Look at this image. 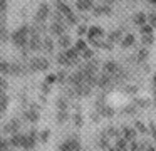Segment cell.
<instances>
[{"mask_svg":"<svg viewBox=\"0 0 156 151\" xmlns=\"http://www.w3.org/2000/svg\"><path fill=\"white\" fill-rule=\"evenodd\" d=\"M49 13H51V7H49V3H41L37 9V20L39 22H44L45 19L49 17Z\"/></svg>","mask_w":156,"mask_h":151,"instance_id":"6da1fadb","label":"cell"},{"mask_svg":"<svg viewBox=\"0 0 156 151\" xmlns=\"http://www.w3.org/2000/svg\"><path fill=\"white\" fill-rule=\"evenodd\" d=\"M76 7H77L79 12H87V10L94 9V0H77Z\"/></svg>","mask_w":156,"mask_h":151,"instance_id":"7a4b0ae2","label":"cell"},{"mask_svg":"<svg viewBox=\"0 0 156 151\" xmlns=\"http://www.w3.org/2000/svg\"><path fill=\"white\" fill-rule=\"evenodd\" d=\"M92 10H94V15H109V13L112 12L111 7H109V5H102V3H101V5H94V9H92Z\"/></svg>","mask_w":156,"mask_h":151,"instance_id":"3957f363","label":"cell"},{"mask_svg":"<svg viewBox=\"0 0 156 151\" xmlns=\"http://www.w3.org/2000/svg\"><path fill=\"white\" fill-rule=\"evenodd\" d=\"M133 20H134V23L136 25H144V22H146V15L143 12H136L134 15H133Z\"/></svg>","mask_w":156,"mask_h":151,"instance_id":"277c9868","label":"cell"},{"mask_svg":"<svg viewBox=\"0 0 156 151\" xmlns=\"http://www.w3.org/2000/svg\"><path fill=\"white\" fill-rule=\"evenodd\" d=\"M51 30H52L54 34H61L62 30H64V27H62V23H61V22H54V23L51 25Z\"/></svg>","mask_w":156,"mask_h":151,"instance_id":"5b68a950","label":"cell"},{"mask_svg":"<svg viewBox=\"0 0 156 151\" xmlns=\"http://www.w3.org/2000/svg\"><path fill=\"white\" fill-rule=\"evenodd\" d=\"M141 32L144 34V35H153V27L148 25V23H144V25H141Z\"/></svg>","mask_w":156,"mask_h":151,"instance_id":"8992f818","label":"cell"},{"mask_svg":"<svg viewBox=\"0 0 156 151\" xmlns=\"http://www.w3.org/2000/svg\"><path fill=\"white\" fill-rule=\"evenodd\" d=\"M133 42H134V37L129 34V35L124 37V40H122V45H124V47H129V45H133Z\"/></svg>","mask_w":156,"mask_h":151,"instance_id":"52a82bcc","label":"cell"},{"mask_svg":"<svg viewBox=\"0 0 156 151\" xmlns=\"http://www.w3.org/2000/svg\"><path fill=\"white\" fill-rule=\"evenodd\" d=\"M9 7V0H0V13H5Z\"/></svg>","mask_w":156,"mask_h":151,"instance_id":"ba28073f","label":"cell"},{"mask_svg":"<svg viewBox=\"0 0 156 151\" xmlns=\"http://www.w3.org/2000/svg\"><path fill=\"white\" fill-rule=\"evenodd\" d=\"M149 25H151L153 29H156V12L149 13Z\"/></svg>","mask_w":156,"mask_h":151,"instance_id":"9c48e42d","label":"cell"},{"mask_svg":"<svg viewBox=\"0 0 156 151\" xmlns=\"http://www.w3.org/2000/svg\"><path fill=\"white\" fill-rule=\"evenodd\" d=\"M98 34H99V35H102V30L101 29H98V27H92V29L91 30H89V35H98Z\"/></svg>","mask_w":156,"mask_h":151,"instance_id":"30bf717a","label":"cell"},{"mask_svg":"<svg viewBox=\"0 0 156 151\" xmlns=\"http://www.w3.org/2000/svg\"><path fill=\"white\" fill-rule=\"evenodd\" d=\"M143 42H144V44H151L153 42V35H144V37H143Z\"/></svg>","mask_w":156,"mask_h":151,"instance_id":"8fae6325","label":"cell"},{"mask_svg":"<svg viewBox=\"0 0 156 151\" xmlns=\"http://www.w3.org/2000/svg\"><path fill=\"white\" fill-rule=\"evenodd\" d=\"M67 44H69V37L67 35L61 37V45H67Z\"/></svg>","mask_w":156,"mask_h":151,"instance_id":"7c38bea8","label":"cell"},{"mask_svg":"<svg viewBox=\"0 0 156 151\" xmlns=\"http://www.w3.org/2000/svg\"><path fill=\"white\" fill-rule=\"evenodd\" d=\"M86 32V27L82 25V27H79V34H84Z\"/></svg>","mask_w":156,"mask_h":151,"instance_id":"4fadbf2b","label":"cell"},{"mask_svg":"<svg viewBox=\"0 0 156 151\" xmlns=\"http://www.w3.org/2000/svg\"><path fill=\"white\" fill-rule=\"evenodd\" d=\"M149 3H153V5H156V0H148Z\"/></svg>","mask_w":156,"mask_h":151,"instance_id":"5bb4252c","label":"cell"}]
</instances>
